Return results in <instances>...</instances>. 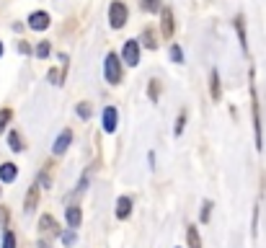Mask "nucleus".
Listing matches in <instances>:
<instances>
[{
    "label": "nucleus",
    "mask_w": 266,
    "mask_h": 248,
    "mask_svg": "<svg viewBox=\"0 0 266 248\" xmlns=\"http://www.w3.org/2000/svg\"><path fill=\"white\" fill-rule=\"evenodd\" d=\"M160 5V0H142V10H147V13H155Z\"/></svg>",
    "instance_id": "25"
},
{
    "label": "nucleus",
    "mask_w": 266,
    "mask_h": 248,
    "mask_svg": "<svg viewBox=\"0 0 266 248\" xmlns=\"http://www.w3.org/2000/svg\"><path fill=\"white\" fill-rule=\"evenodd\" d=\"M78 117H80V119H88V117H90V104H88V101L78 104Z\"/></svg>",
    "instance_id": "23"
},
{
    "label": "nucleus",
    "mask_w": 266,
    "mask_h": 248,
    "mask_svg": "<svg viewBox=\"0 0 266 248\" xmlns=\"http://www.w3.org/2000/svg\"><path fill=\"white\" fill-rule=\"evenodd\" d=\"M183 124H186V111H181L178 119H176V127H173V134H176V137L183 132Z\"/></svg>",
    "instance_id": "21"
},
{
    "label": "nucleus",
    "mask_w": 266,
    "mask_h": 248,
    "mask_svg": "<svg viewBox=\"0 0 266 248\" xmlns=\"http://www.w3.org/2000/svg\"><path fill=\"white\" fill-rule=\"evenodd\" d=\"M210 212H212V202H204V207H202V222L210 220Z\"/></svg>",
    "instance_id": "28"
},
{
    "label": "nucleus",
    "mask_w": 266,
    "mask_h": 248,
    "mask_svg": "<svg viewBox=\"0 0 266 248\" xmlns=\"http://www.w3.org/2000/svg\"><path fill=\"white\" fill-rule=\"evenodd\" d=\"M109 24L114 29H122L127 24V5L122 3V0H114V3L109 5Z\"/></svg>",
    "instance_id": "3"
},
{
    "label": "nucleus",
    "mask_w": 266,
    "mask_h": 248,
    "mask_svg": "<svg viewBox=\"0 0 266 248\" xmlns=\"http://www.w3.org/2000/svg\"><path fill=\"white\" fill-rule=\"evenodd\" d=\"M18 49H21V52H24V54H29V52H31V47H29V44H26V41H21V44H18Z\"/></svg>",
    "instance_id": "29"
},
{
    "label": "nucleus",
    "mask_w": 266,
    "mask_h": 248,
    "mask_svg": "<svg viewBox=\"0 0 266 248\" xmlns=\"http://www.w3.org/2000/svg\"><path fill=\"white\" fill-rule=\"evenodd\" d=\"M117 124H119V111L114 106H106L103 109V129L111 134V132H117Z\"/></svg>",
    "instance_id": "7"
},
{
    "label": "nucleus",
    "mask_w": 266,
    "mask_h": 248,
    "mask_svg": "<svg viewBox=\"0 0 266 248\" xmlns=\"http://www.w3.org/2000/svg\"><path fill=\"white\" fill-rule=\"evenodd\" d=\"M80 220H83V212H80V207H67V225H70V228L75 230L78 225H80Z\"/></svg>",
    "instance_id": "14"
},
{
    "label": "nucleus",
    "mask_w": 266,
    "mask_h": 248,
    "mask_svg": "<svg viewBox=\"0 0 266 248\" xmlns=\"http://www.w3.org/2000/svg\"><path fill=\"white\" fill-rule=\"evenodd\" d=\"M145 44H147L150 49H155V47H158V41H155V37H153V31H150V29L145 31Z\"/></svg>",
    "instance_id": "27"
},
{
    "label": "nucleus",
    "mask_w": 266,
    "mask_h": 248,
    "mask_svg": "<svg viewBox=\"0 0 266 248\" xmlns=\"http://www.w3.org/2000/svg\"><path fill=\"white\" fill-rule=\"evenodd\" d=\"M49 52H52V44L49 41H39V47H37V57L44 60V57H49Z\"/></svg>",
    "instance_id": "18"
},
{
    "label": "nucleus",
    "mask_w": 266,
    "mask_h": 248,
    "mask_svg": "<svg viewBox=\"0 0 266 248\" xmlns=\"http://www.w3.org/2000/svg\"><path fill=\"white\" fill-rule=\"evenodd\" d=\"M160 29H163V37L166 39L173 37V29H176V24H173V10L171 8H163V16H160Z\"/></svg>",
    "instance_id": "8"
},
{
    "label": "nucleus",
    "mask_w": 266,
    "mask_h": 248,
    "mask_svg": "<svg viewBox=\"0 0 266 248\" xmlns=\"http://www.w3.org/2000/svg\"><path fill=\"white\" fill-rule=\"evenodd\" d=\"M3 248H16V235L10 230H5V235H3Z\"/></svg>",
    "instance_id": "24"
},
{
    "label": "nucleus",
    "mask_w": 266,
    "mask_h": 248,
    "mask_svg": "<svg viewBox=\"0 0 266 248\" xmlns=\"http://www.w3.org/2000/svg\"><path fill=\"white\" fill-rule=\"evenodd\" d=\"M130 212H132V199L130 197H119L117 199V217L127 220V217H130Z\"/></svg>",
    "instance_id": "10"
},
{
    "label": "nucleus",
    "mask_w": 266,
    "mask_h": 248,
    "mask_svg": "<svg viewBox=\"0 0 266 248\" xmlns=\"http://www.w3.org/2000/svg\"><path fill=\"white\" fill-rule=\"evenodd\" d=\"M37 202H39V186L34 184V186L29 189V194H26V202H24V209H26V212H31L34 207H37Z\"/></svg>",
    "instance_id": "15"
},
{
    "label": "nucleus",
    "mask_w": 266,
    "mask_h": 248,
    "mask_svg": "<svg viewBox=\"0 0 266 248\" xmlns=\"http://www.w3.org/2000/svg\"><path fill=\"white\" fill-rule=\"evenodd\" d=\"M29 29H34V31L49 29V13H44V10H37V13H31V16H29Z\"/></svg>",
    "instance_id": "6"
},
{
    "label": "nucleus",
    "mask_w": 266,
    "mask_h": 248,
    "mask_svg": "<svg viewBox=\"0 0 266 248\" xmlns=\"http://www.w3.org/2000/svg\"><path fill=\"white\" fill-rule=\"evenodd\" d=\"M8 148H10V150H16V153H18V150H24V145H21L18 132H10V134H8Z\"/></svg>",
    "instance_id": "17"
},
{
    "label": "nucleus",
    "mask_w": 266,
    "mask_h": 248,
    "mask_svg": "<svg viewBox=\"0 0 266 248\" xmlns=\"http://www.w3.org/2000/svg\"><path fill=\"white\" fill-rule=\"evenodd\" d=\"M62 243L70 248L73 243H75V230H67V233H62Z\"/></svg>",
    "instance_id": "26"
},
{
    "label": "nucleus",
    "mask_w": 266,
    "mask_h": 248,
    "mask_svg": "<svg viewBox=\"0 0 266 248\" xmlns=\"http://www.w3.org/2000/svg\"><path fill=\"white\" fill-rule=\"evenodd\" d=\"M16 176H18V168L13 163H3V165H0V181L10 184V181H16Z\"/></svg>",
    "instance_id": "11"
},
{
    "label": "nucleus",
    "mask_w": 266,
    "mask_h": 248,
    "mask_svg": "<svg viewBox=\"0 0 266 248\" xmlns=\"http://www.w3.org/2000/svg\"><path fill=\"white\" fill-rule=\"evenodd\" d=\"M210 93H212V101H220V96H222V88H220V73L212 70L210 75Z\"/></svg>",
    "instance_id": "13"
},
{
    "label": "nucleus",
    "mask_w": 266,
    "mask_h": 248,
    "mask_svg": "<svg viewBox=\"0 0 266 248\" xmlns=\"http://www.w3.org/2000/svg\"><path fill=\"white\" fill-rule=\"evenodd\" d=\"M122 57H124V62H127V65L137 67V62H140V41H137V39L124 41V52H122Z\"/></svg>",
    "instance_id": "4"
},
{
    "label": "nucleus",
    "mask_w": 266,
    "mask_h": 248,
    "mask_svg": "<svg viewBox=\"0 0 266 248\" xmlns=\"http://www.w3.org/2000/svg\"><path fill=\"white\" fill-rule=\"evenodd\" d=\"M171 60L176 62V65H181V62H183V52H181L178 44H173V47H171Z\"/></svg>",
    "instance_id": "20"
},
{
    "label": "nucleus",
    "mask_w": 266,
    "mask_h": 248,
    "mask_svg": "<svg viewBox=\"0 0 266 248\" xmlns=\"http://www.w3.org/2000/svg\"><path fill=\"white\" fill-rule=\"evenodd\" d=\"M0 57H3V44H0Z\"/></svg>",
    "instance_id": "31"
},
{
    "label": "nucleus",
    "mask_w": 266,
    "mask_h": 248,
    "mask_svg": "<svg viewBox=\"0 0 266 248\" xmlns=\"http://www.w3.org/2000/svg\"><path fill=\"white\" fill-rule=\"evenodd\" d=\"M10 117H13V111H10V109H0V132H3V129L8 127Z\"/></svg>",
    "instance_id": "19"
},
{
    "label": "nucleus",
    "mask_w": 266,
    "mask_h": 248,
    "mask_svg": "<svg viewBox=\"0 0 266 248\" xmlns=\"http://www.w3.org/2000/svg\"><path fill=\"white\" fill-rule=\"evenodd\" d=\"M39 230L44 235H57V233H60V228H57V220L52 215H42L39 217Z\"/></svg>",
    "instance_id": "9"
},
{
    "label": "nucleus",
    "mask_w": 266,
    "mask_h": 248,
    "mask_svg": "<svg viewBox=\"0 0 266 248\" xmlns=\"http://www.w3.org/2000/svg\"><path fill=\"white\" fill-rule=\"evenodd\" d=\"M70 142H73V132H70V129H62V132H60V137H57V140H54V145H52V153H54V155L67 153Z\"/></svg>",
    "instance_id": "5"
},
{
    "label": "nucleus",
    "mask_w": 266,
    "mask_h": 248,
    "mask_svg": "<svg viewBox=\"0 0 266 248\" xmlns=\"http://www.w3.org/2000/svg\"><path fill=\"white\" fill-rule=\"evenodd\" d=\"M5 220H8V212L0 207V225H5Z\"/></svg>",
    "instance_id": "30"
},
{
    "label": "nucleus",
    "mask_w": 266,
    "mask_h": 248,
    "mask_svg": "<svg viewBox=\"0 0 266 248\" xmlns=\"http://www.w3.org/2000/svg\"><path fill=\"white\" fill-rule=\"evenodd\" d=\"M251 111H253V132H256V148H264V137H261V114H259V93L256 85L251 83Z\"/></svg>",
    "instance_id": "1"
},
{
    "label": "nucleus",
    "mask_w": 266,
    "mask_h": 248,
    "mask_svg": "<svg viewBox=\"0 0 266 248\" xmlns=\"http://www.w3.org/2000/svg\"><path fill=\"white\" fill-rule=\"evenodd\" d=\"M235 31H238V39H240L243 52H248V41H246V18H243V16L235 18Z\"/></svg>",
    "instance_id": "12"
},
{
    "label": "nucleus",
    "mask_w": 266,
    "mask_h": 248,
    "mask_svg": "<svg viewBox=\"0 0 266 248\" xmlns=\"http://www.w3.org/2000/svg\"><path fill=\"white\" fill-rule=\"evenodd\" d=\"M147 93H150V101H158V96H160V85H158V81H150Z\"/></svg>",
    "instance_id": "22"
},
{
    "label": "nucleus",
    "mask_w": 266,
    "mask_h": 248,
    "mask_svg": "<svg viewBox=\"0 0 266 248\" xmlns=\"http://www.w3.org/2000/svg\"><path fill=\"white\" fill-rule=\"evenodd\" d=\"M103 70H106V81L111 85H117L122 81V65H119V57L114 52L106 54V62H103Z\"/></svg>",
    "instance_id": "2"
},
{
    "label": "nucleus",
    "mask_w": 266,
    "mask_h": 248,
    "mask_svg": "<svg viewBox=\"0 0 266 248\" xmlns=\"http://www.w3.org/2000/svg\"><path fill=\"white\" fill-rule=\"evenodd\" d=\"M186 241H189V248H202V238H199V230L189 225L186 228Z\"/></svg>",
    "instance_id": "16"
}]
</instances>
